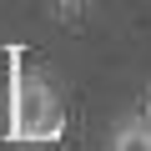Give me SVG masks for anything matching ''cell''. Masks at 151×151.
Instances as JSON below:
<instances>
[{
	"instance_id": "3",
	"label": "cell",
	"mask_w": 151,
	"mask_h": 151,
	"mask_svg": "<svg viewBox=\"0 0 151 151\" xmlns=\"http://www.w3.org/2000/svg\"><path fill=\"white\" fill-rule=\"evenodd\" d=\"M136 116H141V121H146V131H151V86L141 91V106H136Z\"/></svg>"
},
{
	"instance_id": "2",
	"label": "cell",
	"mask_w": 151,
	"mask_h": 151,
	"mask_svg": "<svg viewBox=\"0 0 151 151\" xmlns=\"http://www.w3.org/2000/svg\"><path fill=\"white\" fill-rule=\"evenodd\" d=\"M106 151H151V131H146V121H141L136 111L116 116L111 131H106Z\"/></svg>"
},
{
	"instance_id": "1",
	"label": "cell",
	"mask_w": 151,
	"mask_h": 151,
	"mask_svg": "<svg viewBox=\"0 0 151 151\" xmlns=\"http://www.w3.org/2000/svg\"><path fill=\"white\" fill-rule=\"evenodd\" d=\"M10 116H15V136L20 141H45L60 126V101L45 86V76L20 70L15 76V91H10Z\"/></svg>"
}]
</instances>
